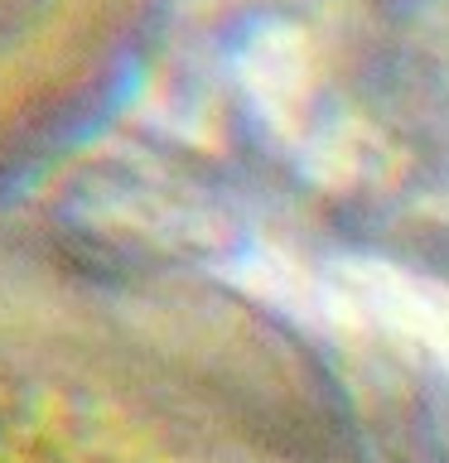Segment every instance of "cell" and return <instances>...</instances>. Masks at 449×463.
<instances>
[{"mask_svg":"<svg viewBox=\"0 0 449 463\" xmlns=\"http://www.w3.org/2000/svg\"><path fill=\"white\" fill-rule=\"evenodd\" d=\"M339 289L353 304L358 324L368 318L396 343H411L449 376V285L391 260H343Z\"/></svg>","mask_w":449,"mask_h":463,"instance_id":"6da1fadb","label":"cell"},{"mask_svg":"<svg viewBox=\"0 0 449 463\" xmlns=\"http://www.w3.org/2000/svg\"><path fill=\"white\" fill-rule=\"evenodd\" d=\"M237 72L256 116L271 130L285 136V130H295L304 121L310 97H314V49L304 39V29L285 20L256 24L237 53Z\"/></svg>","mask_w":449,"mask_h":463,"instance_id":"7a4b0ae2","label":"cell"}]
</instances>
